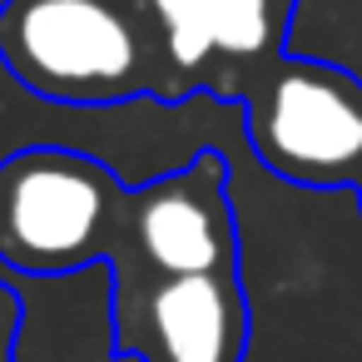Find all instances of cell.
I'll return each instance as SVG.
<instances>
[{
    "instance_id": "obj_1",
    "label": "cell",
    "mask_w": 362,
    "mask_h": 362,
    "mask_svg": "<svg viewBox=\"0 0 362 362\" xmlns=\"http://www.w3.org/2000/svg\"><path fill=\"white\" fill-rule=\"evenodd\" d=\"M144 0H0V60L50 105L105 110L169 100V65Z\"/></svg>"
},
{
    "instance_id": "obj_2",
    "label": "cell",
    "mask_w": 362,
    "mask_h": 362,
    "mask_svg": "<svg viewBox=\"0 0 362 362\" xmlns=\"http://www.w3.org/2000/svg\"><path fill=\"white\" fill-rule=\"evenodd\" d=\"M129 184L85 149L25 144L0 159V268L60 278L110 253Z\"/></svg>"
},
{
    "instance_id": "obj_3",
    "label": "cell",
    "mask_w": 362,
    "mask_h": 362,
    "mask_svg": "<svg viewBox=\"0 0 362 362\" xmlns=\"http://www.w3.org/2000/svg\"><path fill=\"white\" fill-rule=\"evenodd\" d=\"M248 149L263 169L308 189H352L362 174V80L317 55H283L253 100Z\"/></svg>"
},
{
    "instance_id": "obj_4",
    "label": "cell",
    "mask_w": 362,
    "mask_h": 362,
    "mask_svg": "<svg viewBox=\"0 0 362 362\" xmlns=\"http://www.w3.org/2000/svg\"><path fill=\"white\" fill-rule=\"evenodd\" d=\"M115 317V352L134 362H243L248 352V298L233 273L119 283Z\"/></svg>"
},
{
    "instance_id": "obj_5",
    "label": "cell",
    "mask_w": 362,
    "mask_h": 362,
    "mask_svg": "<svg viewBox=\"0 0 362 362\" xmlns=\"http://www.w3.org/2000/svg\"><path fill=\"white\" fill-rule=\"evenodd\" d=\"M228 154L204 149L194 164L129 189V233L149 273H233L238 218L228 204Z\"/></svg>"
},
{
    "instance_id": "obj_6",
    "label": "cell",
    "mask_w": 362,
    "mask_h": 362,
    "mask_svg": "<svg viewBox=\"0 0 362 362\" xmlns=\"http://www.w3.org/2000/svg\"><path fill=\"white\" fill-rule=\"evenodd\" d=\"M169 65V100L199 85L209 60H258L288 50L298 0H144Z\"/></svg>"
},
{
    "instance_id": "obj_7",
    "label": "cell",
    "mask_w": 362,
    "mask_h": 362,
    "mask_svg": "<svg viewBox=\"0 0 362 362\" xmlns=\"http://www.w3.org/2000/svg\"><path fill=\"white\" fill-rule=\"evenodd\" d=\"M16 337H21V298L0 278V362H16Z\"/></svg>"
},
{
    "instance_id": "obj_8",
    "label": "cell",
    "mask_w": 362,
    "mask_h": 362,
    "mask_svg": "<svg viewBox=\"0 0 362 362\" xmlns=\"http://www.w3.org/2000/svg\"><path fill=\"white\" fill-rule=\"evenodd\" d=\"M352 194H357V209H362V174H357V184H352Z\"/></svg>"
}]
</instances>
